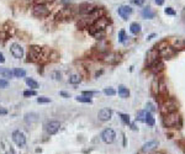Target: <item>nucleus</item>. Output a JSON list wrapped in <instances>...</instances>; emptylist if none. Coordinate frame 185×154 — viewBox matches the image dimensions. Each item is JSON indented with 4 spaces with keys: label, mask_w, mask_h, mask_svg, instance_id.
Returning a JSON list of instances; mask_svg holds the SVG:
<instances>
[{
    "label": "nucleus",
    "mask_w": 185,
    "mask_h": 154,
    "mask_svg": "<svg viewBox=\"0 0 185 154\" xmlns=\"http://www.w3.org/2000/svg\"><path fill=\"white\" fill-rule=\"evenodd\" d=\"M154 48L158 51L159 58H163L165 60L172 59L173 57H175V54H177V49H175L173 46H170V44L168 43V41H162V42H159Z\"/></svg>",
    "instance_id": "nucleus-1"
},
{
    "label": "nucleus",
    "mask_w": 185,
    "mask_h": 154,
    "mask_svg": "<svg viewBox=\"0 0 185 154\" xmlns=\"http://www.w3.org/2000/svg\"><path fill=\"white\" fill-rule=\"evenodd\" d=\"M162 122H163V126L167 127V128H175V127L180 128V126H182V116L178 111L170 112V114L163 115Z\"/></svg>",
    "instance_id": "nucleus-2"
},
{
    "label": "nucleus",
    "mask_w": 185,
    "mask_h": 154,
    "mask_svg": "<svg viewBox=\"0 0 185 154\" xmlns=\"http://www.w3.org/2000/svg\"><path fill=\"white\" fill-rule=\"evenodd\" d=\"M178 110H179V104L174 97H167V99H164L163 102H161V112L163 115L175 112Z\"/></svg>",
    "instance_id": "nucleus-3"
},
{
    "label": "nucleus",
    "mask_w": 185,
    "mask_h": 154,
    "mask_svg": "<svg viewBox=\"0 0 185 154\" xmlns=\"http://www.w3.org/2000/svg\"><path fill=\"white\" fill-rule=\"evenodd\" d=\"M110 25V19H107V18H105V16H101V18H99V19L96 20L93 25H90L89 27H88V30H89V33L93 36L95 32H98V31H105V28H107V26Z\"/></svg>",
    "instance_id": "nucleus-4"
},
{
    "label": "nucleus",
    "mask_w": 185,
    "mask_h": 154,
    "mask_svg": "<svg viewBox=\"0 0 185 154\" xmlns=\"http://www.w3.org/2000/svg\"><path fill=\"white\" fill-rule=\"evenodd\" d=\"M32 15L35 18H40V19H43V18H47L49 15V10L42 5V4H36L33 8H32Z\"/></svg>",
    "instance_id": "nucleus-5"
},
{
    "label": "nucleus",
    "mask_w": 185,
    "mask_h": 154,
    "mask_svg": "<svg viewBox=\"0 0 185 154\" xmlns=\"http://www.w3.org/2000/svg\"><path fill=\"white\" fill-rule=\"evenodd\" d=\"M101 60L106 64H117L121 62V56L116 52H107L103 56Z\"/></svg>",
    "instance_id": "nucleus-6"
},
{
    "label": "nucleus",
    "mask_w": 185,
    "mask_h": 154,
    "mask_svg": "<svg viewBox=\"0 0 185 154\" xmlns=\"http://www.w3.org/2000/svg\"><path fill=\"white\" fill-rule=\"evenodd\" d=\"M42 56V48L40 46H31L30 47V51H28V54L27 58L30 62H37L40 60V58Z\"/></svg>",
    "instance_id": "nucleus-7"
},
{
    "label": "nucleus",
    "mask_w": 185,
    "mask_h": 154,
    "mask_svg": "<svg viewBox=\"0 0 185 154\" xmlns=\"http://www.w3.org/2000/svg\"><path fill=\"white\" fill-rule=\"evenodd\" d=\"M101 139H103L104 143H106V144H111V143H114V141H115V138H116V133H115V131L112 130V128H105L103 132H101Z\"/></svg>",
    "instance_id": "nucleus-8"
},
{
    "label": "nucleus",
    "mask_w": 185,
    "mask_h": 154,
    "mask_svg": "<svg viewBox=\"0 0 185 154\" xmlns=\"http://www.w3.org/2000/svg\"><path fill=\"white\" fill-rule=\"evenodd\" d=\"M149 69H151V72H152L154 75H159V74H162V73L164 72V69H165L164 62L161 60V59H158V60H156L153 64L149 65Z\"/></svg>",
    "instance_id": "nucleus-9"
},
{
    "label": "nucleus",
    "mask_w": 185,
    "mask_h": 154,
    "mask_svg": "<svg viewBox=\"0 0 185 154\" xmlns=\"http://www.w3.org/2000/svg\"><path fill=\"white\" fill-rule=\"evenodd\" d=\"M13 141L19 147H23L26 144V137L21 131H14L13 132Z\"/></svg>",
    "instance_id": "nucleus-10"
},
{
    "label": "nucleus",
    "mask_w": 185,
    "mask_h": 154,
    "mask_svg": "<svg viewBox=\"0 0 185 154\" xmlns=\"http://www.w3.org/2000/svg\"><path fill=\"white\" fill-rule=\"evenodd\" d=\"M59 127H61V123L58 121H49L46 125V131L48 135H56L59 131Z\"/></svg>",
    "instance_id": "nucleus-11"
},
{
    "label": "nucleus",
    "mask_w": 185,
    "mask_h": 154,
    "mask_svg": "<svg viewBox=\"0 0 185 154\" xmlns=\"http://www.w3.org/2000/svg\"><path fill=\"white\" fill-rule=\"evenodd\" d=\"M10 52L14 56V58H16V59H20L23 56V48L21 47L19 43H13L10 46Z\"/></svg>",
    "instance_id": "nucleus-12"
},
{
    "label": "nucleus",
    "mask_w": 185,
    "mask_h": 154,
    "mask_svg": "<svg viewBox=\"0 0 185 154\" xmlns=\"http://www.w3.org/2000/svg\"><path fill=\"white\" fill-rule=\"evenodd\" d=\"M117 14H119V16H121L122 20L127 21V20H128V16L132 14V9H131L128 5H122V6H120V8L117 9Z\"/></svg>",
    "instance_id": "nucleus-13"
},
{
    "label": "nucleus",
    "mask_w": 185,
    "mask_h": 154,
    "mask_svg": "<svg viewBox=\"0 0 185 154\" xmlns=\"http://www.w3.org/2000/svg\"><path fill=\"white\" fill-rule=\"evenodd\" d=\"M72 16H73V9H70V8H64V9H62L61 11L57 14L56 19L57 20H68V19H70Z\"/></svg>",
    "instance_id": "nucleus-14"
},
{
    "label": "nucleus",
    "mask_w": 185,
    "mask_h": 154,
    "mask_svg": "<svg viewBox=\"0 0 185 154\" xmlns=\"http://www.w3.org/2000/svg\"><path fill=\"white\" fill-rule=\"evenodd\" d=\"M98 117H99V120L103 121V122L110 121L111 117H112V111H111L110 109H101V110L99 111V114H98Z\"/></svg>",
    "instance_id": "nucleus-15"
},
{
    "label": "nucleus",
    "mask_w": 185,
    "mask_h": 154,
    "mask_svg": "<svg viewBox=\"0 0 185 154\" xmlns=\"http://www.w3.org/2000/svg\"><path fill=\"white\" fill-rule=\"evenodd\" d=\"M158 58H159L158 51H157L156 48H152V49L148 52V54H147V63H148V65L153 64L156 60H158Z\"/></svg>",
    "instance_id": "nucleus-16"
},
{
    "label": "nucleus",
    "mask_w": 185,
    "mask_h": 154,
    "mask_svg": "<svg viewBox=\"0 0 185 154\" xmlns=\"http://www.w3.org/2000/svg\"><path fill=\"white\" fill-rule=\"evenodd\" d=\"M157 147H158V142L157 141H149V142L144 143L142 146V152L143 153H149V152L154 151Z\"/></svg>",
    "instance_id": "nucleus-17"
},
{
    "label": "nucleus",
    "mask_w": 185,
    "mask_h": 154,
    "mask_svg": "<svg viewBox=\"0 0 185 154\" xmlns=\"http://www.w3.org/2000/svg\"><path fill=\"white\" fill-rule=\"evenodd\" d=\"M142 16L144 19H153L156 16V11L151 8V6H146L142 10Z\"/></svg>",
    "instance_id": "nucleus-18"
},
{
    "label": "nucleus",
    "mask_w": 185,
    "mask_h": 154,
    "mask_svg": "<svg viewBox=\"0 0 185 154\" xmlns=\"http://www.w3.org/2000/svg\"><path fill=\"white\" fill-rule=\"evenodd\" d=\"M39 121V115L35 114V112H31V114H26L25 115V122L27 125H32V123H36Z\"/></svg>",
    "instance_id": "nucleus-19"
},
{
    "label": "nucleus",
    "mask_w": 185,
    "mask_h": 154,
    "mask_svg": "<svg viewBox=\"0 0 185 154\" xmlns=\"http://www.w3.org/2000/svg\"><path fill=\"white\" fill-rule=\"evenodd\" d=\"M119 96L122 97V99H127V97L130 96V90L125 86V85H120L119 86Z\"/></svg>",
    "instance_id": "nucleus-20"
},
{
    "label": "nucleus",
    "mask_w": 185,
    "mask_h": 154,
    "mask_svg": "<svg viewBox=\"0 0 185 154\" xmlns=\"http://www.w3.org/2000/svg\"><path fill=\"white\" fill-rule=\"evenodd\" d=\"M98 49H99L100 52H103L104 54L107 53V52H109V43H107L105 39H100V42H99V44H98Z\"/></svg>",
    "instance_id": "nucleus-21"
},
{
    "label": "nucleus",
    "mask_w": 185,
    "mask_h": 154,
    "mask_svg": "<svg viewBox=\"0 0 185 154\" xmlns=\"http://www.w3.org/2000/svg\"><path fill=\"white\" fill-rule=\"evenodd\" d=\"M130 31H131V33H133V35H138V33L141 32V25H140L138 22H132V23L130 25Z\"/></svg>",
    "instance_id": "nucleus-22"
},
{
    "label": "nucleus",
    "mask_w": 185,
    "mask_h": 154,
    "mask_svg": "<svg viewBox=\"0 0 185 154\" xmlns=\"http://www.w3.org/2000/svg\"><path fill=\"white\" fill-rule=\"evenodd\" d=\"M173 47L175 49H182L185 48V38H178L173 41Z\"/></svg>",
    "instance_id": "nucleus-23"
},
{
    "label": "nucleus",
    "mask_w": 185,
    "mask_h": 154,
    "mask_svg": "<svg viewBox=\"0 0 185 154\" xmlns=\"http://www.w3.org/2000/svg\"><path fill=\"white\" fill-rule=\"evenodd\" d=\"M158 86H159V78H154L152 81V94L158 96Z\"/></svg>",
    "instance_id": "nucleus-24"
},
{
    "label": "nucleus",
    "mask_w": 185,
    "mask_h": 154,
    "mask_svg": "<svg viewBox=\"0 0 185 154\" xmlns=\"http://www.w3.org/2000/svg\"><path fill=\"white\" fill-rule=\"evenodd\" d=\"M144 123H147L148 126H154L156 121H154V117L152 115V112H146V117H144Z\"/></svg>",
    "instance_id": "nucleus-25"
},
{
    "label": "nucleus",
    "mask_w": 185,
    "mask_h": 154,
    "mask_svg": "<svg viewBox=\"0 0 185 154\" xmlns=\"http://www.w3.org/2000/svg\"><path fill=\"white\" fill-rule=\"evenodd\" d=\"M26 84H27L32 90H36V89L39 88V83H37L35 79H32V78H26Z\"/></svg>",
    "instance_id": "nucleus-26"
},
{
    "label": "nucleus",
    "mask_w": 185,
    "mask_h": 154,
    "mask_svg": "<svg viewBox=\"0 0 185 154\" xmlns=\"http://www.w3.org/2000/svg\"><path fill=\"white\" fill-rule=\"evenodd\" d=\"M13 74H14V77H16V78L26 77V72H25L23 69H20V68H15V69L13 70Z\"/></svg>",
    "instance_id": "nucleus-27"
},
{
    "label": "nucleus",
    "mask_w": 185,
    "mask_h": 154,
    "mask_svg": "<svg viewBox=\"0 0 185 154\" xmlns=\"http://www.w3.org/2000/svg\"><path fill=\"white\" fill-rule=\"evenodd\" d=\"M80 81H82V77L78 75V74H73V75H70V78H69V83L73 84V85L79 84Z\"/></svg>",
    "instance_id": "nucleus-28"
},
{
    "label": "nucleus",
    "mask_w": 185,
    "mask_h": 154,
    "mask_svg": "<svg viewBox=\"0 0 185 154\" xmlns=\"http://www.w3.org/2000/svg\"><path fill=\"white\" fill-rule=\"evenodd\" d=\"M0 74H1V75H3L4 78H11V77H14L13 72H11V70H9V69H5V68H0Z\"/></svg>",
    "instance_id": "nucleus-29"
},
{
    "label": "nucleus",
    "mask_w": 185,
    "mask_h": 154,
    "mask_svg": "<svg viewBox=\"0 0 185 154\" xmlns=\"http://www.w3.org/2000/svg\"><path fill=\"white\" fill-rule=\"evenodd\" d=\"M75 100L77 101H79V102H85V104H91V99L90 97H86L82 95V96H77L75 97Z\"/></svg>",
    "instance_id": "nucleus-30"
},
{
    "label": "nucleus",
    "mask_w": 185,
    "mask_h": 154,
    "mask_svg": "<svg viewBox=\"0 0 185 154\" xmlns=\"http://www.w3.org/2000/svg\"><path fill=\"white\" fill-rule=\"evenodd\" d=\"M119 116L121 117L122 122L125 125H131V120H130V116L126 115V114H119Z\"/></svg>",
    "instance_id": "nucleus-31"
},
{
    "label": "nucleus",
    "mask_w": 185,
    "mask_h": 154,
    "mask_svg": "<svg viewBox=\"0 0 185 154\" xmlns=\"http://www.w3.org/2000/svg\"><path fill=\"white\" fill-rule=\"evenodd\" d=\"M146 112H147V111H144V110H141V111H138V112H137V117H136V120H137V121H141V122H144Z\"/></svg>",
    "instance_id": "nucleus-32"
},
{
    "label": "nucleus",
    "mask_w": 185,
    "mask_h": 154,
    "mask_svg": "<svg viewBox=\"0 0 185 154\" xmlns=\"http://www.w3.org/2000/svg\"><path fill=\"white\" fill-rule=\"evenodd\" d=\"M104 94L107 95V96H114L116 94V91L112 89V88H105L104 89Z\"/></svg>",
    "instance_id": "nucleus-33"
},
{
    "label": "nucleus",
    "mask_w": 185,
    "mask_h": 154,
    "mask_svg": "<svg viewBox=\"0 0 185 154\" xmlns=\"http://www.w3.org/2000/svg\"><path fill=\"white\" fill-rule=\"evenodd\" d=\"M126 39H127V36H126V32L121 30L120 32H119V41L121 42V43H125L126 42Z\"/></svg>",
    "instance_id": "nucleus-34"
},
{
    "label": "nucleus",
    "mask_w": 185,
    "mask_h": 154,
    "mask_svg": "<svg viewBox=\"0 0 185 154\" xmlns=\"http://www.w3.org/2000/svg\"><path fill=\"white\" fill-rule=\"evenodd\" d=\"M37 95V93H36V90H26V91H23V96L25 97H28V96H36Z\"/></svg>",
    "instance_id": "nucleus-35"
},
{
    "label": "nucleus",
    "mask_w": 185,
    "mask_h": 154,
    "mask_svg": "<svg viewBox=\"0 0 185 154\" xmlns=\"http://www.w3.org/2000/svg\"><path fill=\"white\" fill-rule=\"evenodd\" d=\"M37 102H39V104H47V102H51V99H49V97L40 96V97H37Z\"/></svg>",
    "instance_id": "nucleus-36"
},
{
    "label": "nucleus",
    "mask_w": 185,
    "mask_h": 154,
    "mask_svg": "<svg viewBox=\"0 0 185 154\" xmlns=\"http://www.w3.org/2000/svg\"><path fill=\"white\" fill-rule=\"evenodd\" d=\"M146 109H147V111H148V112H154V111H156L154 105H153V104H151V102H147V104H146Z\"/></svg>",
    "instance_id": "nucleus-37"
},
{
    "label": "nucleus",
    "mask_w": 185,
    "mask_h": 154,
    "mask_svg": "<svg viewBox=\"0 0 185 154\" xmlns=\"http://www.w3.org/2000/svg\"><path fill=\"white\" fill-rule=\"evenodd\" d=\"M164 13L167 15H172V16H174L175 15V11H174V9L173 8H167L164 10Z\"/></svg>",
    "instance_id": "nucleus-38"
},
{
    "label": "nucleus",
    "mask_w": 185,
    "mask_h": 154,
    "mask_svg": "<svg viewBox=\"0 0 185 154\" xmlns=\"http://www.w3.org/2000/svg\"><path fill=\"white\" fill-rule=\"evenodd\" d=\"M8 85H9V83L6 80L0 79V89H5V88H8Z\"/></svg>",
    "instance_id": "nucleus-39"
},
{
    "label": "nucleus",
    "mask_w": 185,
    "mask_h": 154,
    "mask_svg": "<svg viewBox=\"0 0 185 154\" xmlns=\"http://www.w3.org/2000/svg\"><path fill=\"white\" fill-rule=\"evenodd\" d=\"M144 1L146 0H131V3L135 4V5H137V6H142L144 4Z\"/></svg>",
    "instance_id": "nucleus-40"
},
{
    "label": "nucleus",
    "mask_w": 185,
    "mask_h": 154,
    "mask_svg": "<svg viewBox=\"0 0 185 154\" xmlns=\"http://www.w3.org/2000/svg\"><path fill=\"white\" fill-rule=\"evenodd\" d=\"M94 94H96V93L95 91H83V95L86 97H91Z\"/></svg>",
    "instance_id": "nucleus-41"
},
{
    "label": "nucleus",
    "mask_w": 185,
    "mask_h": 154,
    "mask_svg": "<svg viewBox=\"0 0 185 154\" xmlns=\"http://www.w3.org/2000/svg\"><path fill=\"white\" fill-rule=\"evenodd\" d=\"M164 1L165 0H156V4H157L158 6H162V5L164 4Z\"/></svg>",
    "instance_id": "nucleus-42"
},
{
    "label": "nucleus",
    "mask_w": 185,
    "mask_h": 154,
    "mask_svg": "<svg viewBox=\"0 0 185 154\" xmlns=\"http://www.w3.org/2000/svg\"><path fill=\"white\" fill-rule=\"evenodd\" d=\"M5 62V57H4V54L0 52V63H4Z\"/></svg>",
    "instance_id": "nucleus-43"
},
{
    "label": "nucleus",
    "mask_w": 185,
    "mask_h": 154,
    "mask_svg": "<svg viewBox=\"0 0 185 154\" xmlns=\"http://www.w3.org/2000/svg\"><path fill=\"white\" fill-rule=\"evenodd\" d=\"M59 94H61V95H62V96H63V97H69V95H68L67 93H64V91H61Z\"/></svg>",
    "instance_id": "nucleus-44"
},
{
    "label": "nucleus",
    "mask_w": 185,
    "mask_h": 154,
    "mask_svg": "<svg viewBox=\"0 0 185 154\" xmlns=\"http://www.w3.org/2000/svg\"><path fill=\"white\" fill-rule=\"evenodd\" d=\"M6 114H8L6 110H0V115H6Z\"/></svg>",
    "instance_id": "nucleus-45"
},
{
    "label": "nucleus",
    "mask_w": 185,
    "mask_h": 154,
    "mask_svg": "<svg viewBox=\"0 0 185 154\" xmlns=\"http://www.w3.org/2000/svg\"><path fill=\"white\" fill-rule=\"evenodd\" d=\"M6 154H16V153H15L14 151H11V149H10V151H9V152H8Z\"/></svg>",
    "instance_id": "nucleus-46"
},
{
    "label": "nucleus",
    "mask_w": 185,
    "mask_h": 154,
    "mask_svg": "<svg viewBox=\"0 0 185 154\" xmlns=\"http://www.w3.org/2000/svg\"><path fill=\"white\" fill-rule=\"evenodd\" d=\"M62 1H63V3H69L70 0H62Z\"/></svg>",
    "instance_id": "nucleus-47"
},
{
    "label": "nucleus",
    "mask_w": 185,
    "mask_h": 154,
    "mask_svg": "<svg viewBox=\"0 0 185 154\" xmlns=\"http://www.w3.org/2000/svg\"><path fill=\"white\" fill-rule=\"evenodd\" d=\"M156 154H163V153H161V152H158V153H156Z\"/></svg>",
    "instance_id": "nucleus-48"
}]
</instances>
